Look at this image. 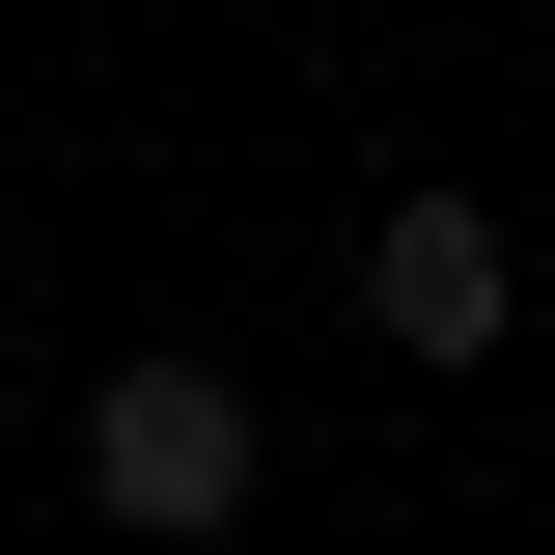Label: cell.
Returning a JSON list of instances; mask_svg holds the SVG:
<instances>
[{
	"mask_svg": "<svg viewBox=\"0 0 555 555\" xmlns=\"http://www.w3.org/2000/svg\"><path fill=\"white\" fill-rule=\"evenodd\" d=\"M83 500H112L139 555H222V528L278 500V416L222 389L195 334H167V361H112V389H83Z\"/></svg>",
	"mask_w": 555,
	"mask_h": 555,
	"instance_id": "1",
	"label": "cell"
},
{
	"mask_svg": "<svg viewBox=\"0 0 555 555\" xmlns=\"http://www.w3.org/2000/svg\"><path fill=\"white\" fill-rule=\"evenodd\" d=\"M361 334L416 361V389H473L500 334H528V250H500L473 167H416V195H361Z\"/></svg>",
	"mask_w": 555,
	"mask_h": 555,
	"instance_id": "2",
	"label": "cell"
},
{
	"mask_svg": "<svg viewBox=\"0 0 555 555\" xmlns=\"http://www.w3.org/2000/svg\"><path fill=\"white\" fill-rule=\"evenodd\" d=\"M0 306H28V278H0Z\"/></svg>",
	"mask_w": 555,
	"mask_h": 555,
	"instance_id": "3",
	"label": "cell"
}]
</instances>
